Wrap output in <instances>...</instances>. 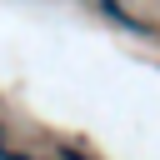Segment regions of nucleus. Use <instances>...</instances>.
<instances>
[{
    "instance_id": "nucleus-1",
    "label": "nucleus",
    "mask_w": 160,
    "mask_h": 160,
    "mask_svg": "<svg viewBox=\"0 0 160 160\" xmlns=\"http://www.w3.org/2000/svg\"><path fill=\"white\" fill-rule=\"evenodd\" d=\"M100 10H105V15H110V20H115V25H125V30H135V35H140V30H145V25H140V20H135V15H130V10H125V5H120V0H100Z\"/></svg>"
},
{
    "instance_id": "nucleus-2",
    "label": "nucleus",
    "mask_w": 160,
    "mask_h": 160,
    "mask_svg": "<svg viewBox=\"0 0 160 160\" xmlns=\"http://www.w3.org/2000/svg\"><path fill=\"white\" fill-rule=\"evenodd\" d=\"M55 160H85V155H80V150H60Z\"/></svg>"
}]
</instances>
